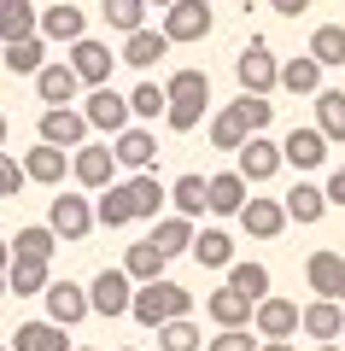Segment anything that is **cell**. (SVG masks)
<instances>
[{
    "label": "cell",
    "instance_id": "1",
    "mask_svg": "<svg viewBox=\"0 0 345 351\" xmlns=\"http://www.w3.org/2000/svg\"><path fill=\"white\" fill-rule=\"evenodd\" d=\"M164 94H170L164 123H170L176 135H193V129L205 123V106H211V76L205 71H176L170 82H164Z\"/></svg>",
    "mask_w": 345,
    "mask_h": 351
},
{
    "label": "cell",
    "instance_id": "2",
    "mask_svg": "<svg viewBox=\"0 0 345 351\" xmlns=\"http://www.w3.org/2000/svg\"><path fill=\"white\" fill-rule=\"evenodd\" d=\"M129 316H135L141 328H152L158 334L164 322H176V316H193V293L187 287H176V281H141L135 287V304H129Z\"/></svg>",
    "mask_w": 345,
    "mask_h": 351
},
{
    "label": "cell",
    "instance_id": "3",
    "mask_svg": "<svg viewBox=\"0 0 345 351\" xmlns=\"http://www.w3.org/2000/svg\"><path fill=\"white\" fill-rule=\"evenodd\" d=\"M235 76H240V94H270V88H281V64H275L270 41H246L235 53Z\"/></svg>",
    "mask_w": 345,
    "mask_h": 351
},
{
    "label": "cell",
    "instance_id": "4",
    "mask_svg": "<svg viewBox=\"0 0 345 351\" xmlns=\"http://www.w3.org/2000/svg\"><path fill=\"white\" fill-rule=\"evenodd\" d=\"M88 304H94V316H129V304H135V281H129V269H99L94 287H88Z\"/></svg>",
    "mask_w": 345,
    "mask_h": 351
},
{
    "label": "cell",
    "instance_id": "5",
    "mask_svg": "<svg viewBox=\"0 0 345 351\" xmlns=\"http://www.w3.org/2000/svg\"><path fill=\"white\" fill-rule=\"evenodd\" d=\"M82 117H88V129H99V135H123L135 112H129V94H111V82H106V88H88Z\"/></svg>",
    "mask_w": 345,
    "mask_h": 351
},
{
    "label": "cell",
    "instance_id": "6",
    "mask_svg": "<svg viewBox=\"0 0 345 351\" xmlns=\"http://www.w3.org/2000/svg\"><path fill=\"white\" fill-rule=\"evenodd\" d=\"M36 135L47 141V147H88V117L82 112H71V106H47L41 112V123H36Z\"/></svg>",
    "mask_w": 345,
    "mask_h": 351
},
{
    "label": "cell",
    "instance_id": "7",
    "mask_svg": "<svg viewBox=\"0 0 345 351\" xmlns=\"http://www.w3.org/2000/svg\"><path fill=\"white\" fill-rule=\"evenodd\" d=\"M47 228L59 240H88V228H94V205H88V193H59L47 211Z\"/></svg>",
    "mask_w": 345,
    "mask_h": 351
},
{
    "label": "cell",
    "instance_id": "8",
    "mask_svg": "<svg viewBox=\"0 0 345 351\" xmlns=\"http://www.w3.org/2000/svg\"><path fill=\"white\" fill-rule=\"evenodd\" d=\"M111 64H117V53H111L106 41H94V36L71 41V71L82 76V88H106L111 82Z\"/></svg>",
    "mask_w": 345,
    "mask_h": 351
},
{
    "label": "cell",
    "instance_id": "9",
    "mask_svg": "<svg viewBox=\"0 0 345 351\" xmlns=\"http://www.w3.org/2000/svg\"><path fill=\"white\" fill-rule=\"evenodd\" d=\"M211 6L205 0H176V6H164V36L170 41H205L211 36Z\"/></svg>",
    "mask_w": 345,
    "mask_h": 351
},
{
    "label": "cell",
    "instance_id": "10",
    "mask_svg": "<svg viewBox=\"0 0 345 351\" xmlns=\"http://www.w3.org/2000/svg\"><path fill=\"white\" fill-rule=\"evenodd\" d=\"M281 158L293 164V170H322V164H328V135H322L316 123H293V135L281 141Z\"/></svg>",
    "mask_w": 345,
    "mask_h": 351
},
{
    "label": "cell",
    "instance_id": "11",
    "mask_svg": "<svg viewBox=\"0 0 345 351\" xmlns=\"http://www.w3.org/2000/svg\"><path fill=\"white\" fill-rule=\"evenodd\" d=\"M47 322L59 328H76L82 316H94V304H88V287H76V281H47Z\"/></svg>",
    "mask_w": 345,
    "mask_h": 351
},
{
    "label": "cell",
    "instance_id": "12",
    "mask_svg": "<svg viewBox=\"0 0 345 351\" xmlns=\"http://www.w3.org/2000/svg\"><path fill=\"white\" fill-rule=\"evenodd\" d=\"M235 158H240L235 170L246 176V182H270V176H281V164H287V158H281V141H270V135H252Z\"/></svg>",
    "mask_w": 345,
    "mask_h": 351
},
{
    "label": "cell",
    "instance_id": "13",
    "mask_svg": "<svg viewBox=\"0 0 345 351\" xmlns=\"http://www.w3.org/2000/svg\"><path fill=\"white\" fill-rule=\"evenodd\" d=\"M298 328H305L316 346H333V339L345 334V304L340 299H310L305 311H298Z\"/></svg>",
    "mask_w": 345,
    "mask_h": 351
},
{
    "label": "cell",
    "instance_id": "14",
    "mask_svg": "<svg viewBox=\"0 0 345 351\" xmlns=\"http://www.w3.org/2000/svg\"><path fill=\"white\" fill-rule=\"evenodd\" d=\"M252 334H263V339H293L298 334V304L293 299H258V311H252Z\"/></svg>",
    "mask_w": 345,
    "mask_h": 351
},
{
    "label": "cell",
    "instance_id": "15",
    "mask_svg": "<svg viewBox=\"0 0 345 351\" xmlns=\"http://www.w3.org/2000/svg\"><path fill=\"white\" fill-rule=\"evenodd\" d=\"M240 228H246L252 240H275L287 228V205L281 199H263V193H252L246 205H240Z\"/></svg>",
    "mask_w": 345,
    "mask_h": 351
},
{
    "label": "cell",
    "instance_id": "16",
    "mask_svg": "<svg viewBox=\"0 0 345 351\" xmlns=\"http://www.w3.org/2000/svg\"><path fill=\"white\" fill-rule=\"evenodd\" d=\"M111 170H117V152L111 147H76L71 152V176L82 182V188H111Z\"/></svg>",
    "mask_w": 345,
    "mask_h": 351
},
{
    "label": "cell",
    "instance_id": "17",
    "mask_svg": "<svg viewBox=\"0 0 345 351\" xmlns=\"http://www.w3.org/2000/svg\"><path fill=\"white\" fill-rule=\"evenodd\" d=\"M123 188H129V205H135V223H158L164 199H170V188H164L158 176H152V170H135Z\"/></svg>",
    "mask_w": 345,
    "mask_h": 351
},
{
    "label": "cell",
    "instance_id": "18",
    "mask_svg": "<svg viewBox=\"0 0 345 351\" xmlns=\"http://www.w3.org/2000/svg\"><path fill=\"white\" fill-rule=\"evenodd\" d=\"M205 311H211V322H217V328H252L258 299H246L240 287H217V293L205 299Z\"/></svg>",
    "mask_w": 345,
    "mask_h": 351
},
{
    "label": "cell",
    "instance_id": "19",
    "mask_svg": "<svg viewBox=\"0 0 345 351\" xmlns=\"http://www.w3.org/2000/svg\"><path fill=\"white\" fill-rule=\"evenodd\" d=\"M41 36H47V41H82V36H88L82 6H71V0H53V6H41Z\"/></svg>",
    "mask_w": 345,
    "mask_h": 351
},
{
    "label": "cell",
    "instance_id": "20",
    "mask_svg": "<svg viewBox=\"0 0 345 351\" xmlns=\"http://www.w3.org/2000/svg\"><path fill=\"white\" fill-rule=\"evenodd\" d=\"M36 94L47 106H71L76 94H82V76L71 71V59H64V64H41V71H36Z\"/></svg>",
    "mask_w": 345,
    "mask_h": 351
},
{
    "label": "cell",
    "instance_id": "21",
    "mask_svg": "<svg viewBox=\"0 0 345 351\" xmlns=\"http://www.w3.org/2000/svg\"><path fill=\"white\" fill-rule=\"evenodd\" d=\"M64 170H71V152H64V147H47V141H41V147L24 152V176H29V182H41V188H59Z\"/></svg>",
    "mask_w": 345,
    "mask_h": 351
},
{
    "label": "cell",
    "instance_id": "22",
    "mask_svg": "<svg viewBox=\"0 0 345 351\" xmlns=\"http://www.w3.org/2000/svg\"><path fill=\"white\" fill-rule=\"evenodd\" d=\"M170 47H176V41L164 36V29H135V36H123V53H117V59L135 64V71H152V64H158Z\"/></svg>",
    "mask_w": 345,
    "mask_h": 351
},
{
    "label": "cell",
    "instance_id": "23",
    "mask_svg": "<svg viewBox=\"0 0 345 351\" xmlns=\"http://www.w3.org/2000/svg\"><path fill=\"white\" fill-rule=\"evenodd\" d=\"M246 188H252V182H246L240 170H217V176L205 182L211 211H217V217H240V205H246Z\"/></svg>",
    "mask_w": 345,
    "mask_h": 351
},
{
    "label": "cell",
    "instance_id": "24",
    "mask_svg": "<svg viewBox=\"0 0 345 351\" xmlns=\"http://www.w3.org/2000/svg\"><path fill=\"white\" fill-rule=\"evenodd\" d=\"M47 281H53V258H12V269H6V287H12L18 299L47 293Z\"/></svg>",
    "mask_w": 345,
    "mask_h": 351
},
{
    "label": "cell",
    "instance_id": "25",
    "mask_svg": "<svg viewBox=\"0 0 345 351\" xmlns=\"http://www.w3.org/2000/svg\"><path fill=\"white\" fill-rule=\"evenodd\" d=\"M111 152H117V164H129V170H152L158 141H152V129H123V135H111Z\"/></svg>",
    "mask_w": 345,
    "mask_h": 351
},
{
    "label": "cell",
    "instance_id": "26",
    "mask_svg": "<svg viewBox=\"0 0 345 351\" xmlns=\"http://www.w3.org/2000/svg\"><path fill=\"white\" fill-rule=\"evenodd\" d=\"M193 234H199V228H193V217H158L147 240L164 252V258H182V252H193Z\"/></svg>",
    "mask_w": 345,
    "mask_h": 351
},
{
    "label": "cell",
    "instance_id": "27",
    "mask_svg": "<svg viewBox=\"0 0 345 351\" xmlns=\"http://www.w3.org/2000/svg\"><path fill=\"white\" fill-rule=\"evenodd\" d=\"M316 100V129L328 135V147H345V88H322Z\"/></svg>",
    "mask_w": 345,
    "mask_h": 351
},
{
    "label": "cell",
    "instance_id": "28",
    "mask_svg": "<svg viewBox=\"0 0 345 351\" xmlns=\"http://www.w3.org/2000/svg\"><path fill=\"white\" fill-rule=\"evenodd\" d=\"M0 64H6L12 76H36L41 64H47V36H24V41H6Z\"/></svg>",
    "mask_w": 345,
    "mask_h": 351
},
{
    "label": "cell",
    "instance_id": "29",
    "mask_svg": "<svg viewBox=\"0 0 345 351\" xmlns=\"http://www.w3.org/2000/svg\"><path fill=\"white\" fill-rule=\"evenodd\" d=\"M340 252H310V263H305V281H310V293L316 299H340Z\"/></svg>",
    "mask_w": 345,
    "mask_h": 351
},
{
    "label": "cell",
    "instance_id": "30",
    "mask_svg": "<svg viewBox=\"0 0 345 351\" xmlns=\"http://www.w3.org/2000/svg\"><path fill=\"white\" fill-rule=\"evenodd\" d=\"M12 351H71V339H64L59 322L41 316V322H24V328L12 334Z\"/></svg>",
    "mask_w": 345,
    "mask_h": 351
},
{
    "label": "cell",
    "instance_id": "31",
    "mask_svg": "<svg viewBox=\"0 0 345 351\" xmlns=\"http://www.w3.org/2000/svg\"><path fill=\"white\" fill-rule=\"evenodd\" d=\"M193 263L199 269H228L235 263V240L222 234V228H199L193 234Z\"/></svg>",
    "mask_w": 345,
    "mask_h": 351
},
{
    "label": "cell",
    "instance_id": "32",
    "mask_svg": "<svg viewBox=\"0 0 345 351\" xmlns=\"http://www.w3.org/2000/svg\"><path fill=\"white\" fill-rule=\"evenodd\" d=\"M281 205H287V223H305L310 228V223H322V211H328V193H322L316 182H298Z\"/></svg>",
    "mask_w": 345,
    "mask_h": 351
},
{
    "label": "cell",
    "instance_id": "33",
    "mask_svg": "<svg viewBox=\"0 0 345 351\" xmlns=\"http://www.w3.org/2000/svg\"><path fill=\"white\" fill-rule=\"evenodd\" d=\"M246 141H252V129H246V117H240L235 106H222V112L211 117V147L217 152H240Z\"/></svg>",
    "mask_w": 345,
    "mask_h": 351
},
{
    "label": "cell",
    "instance_id": "34",
    "mask_svg": "<svg viewBox=\"0 0 345 351\" xmlns=\"http://www.w3.org/2000/svg\"><path fill=\"white\" fill-rule=\"evenodd\" d=\"M94 223H106V228H123V223H135V205H129V188H123V182H111V188H99Z\"/></svg>",
    "mask_w": 345,
    "mask_h": 351
},
{
    "label": "cell",
    "instance_id": "35",
    "mask_svg": "<svg viewBox=\"0 0 345 351\" xmlns=\"http://www.w3.org/2000/svg\"><path fill=\"white\" fill-rule=\"evenodd\" d=\"M170 205H176V217H199V211H211L205 176H176V182H170Z\"/></svg>",
    "mask_w": 345,
    "mask_h": 351
},
{
    "label": "cell",
    "instance_id": "36",
    "mask_svg": "<svg viewBox=\"0 0 345 351\" xmlns=\"http://www.w3.org/2000/svg\"><path fill=\"white\" fill-rule=\"evenodd\" d=\"M99 18L117 36H135V29H147V0H99Z\"/></svg>",
    "mask_w": 345,
    "mask_h": 351
},
{
    "label": "cell",
    "instance_id": "37",
    "mask_svg": "<svg viewBox=\"0 0 345 351\" xmlns=\"http://www.w3.org/2000/svg\"><path fill=\"white\" fill-rule=\"evenodd\" d=\"M164 263H170V258H164L152 240H135V246H129V258H123V269H129V281L141 287V281H158V276H164Z\"/></svg>",
    "mask_w": 345,
    "mask_h": 351
},
{
    "label": "cell",
    "instance_id": "38",
    "mask_svg": "<svg viewBox=\"0 0 345 351\" xmlns=\"http://www.w3.org/2000/svg\"><path fill=\"white\" fill-rule=\"evenodd\" d=\"M281 88H287V94H322V64L310 59V53L287 59L281 64Z\"/></svg>",
    "mask_w": 345,
    "mask_h": 351
},
{
    "label": "cell",
    "instance_id": "39",
    "mask_svg": "<svg viewBox=\"0 0 345 351\" xmlns=\"http://www.w3.org/2000/svg\"><path fill=\"white\" fill-rule=\"evenodd\" d=\"M310 59L322 64V71H333V64H345V24H322L316 36H310Z\"/></svg>",
    "mask_w": 345,
    "mask_h": 351
},
{
    "label": "cell",
    "instance_id": "40",
    "mask_svg": "<svg viewBox=\"0 0 345 351\" xmlns=\"http://www.w3.org/2000/svg\"><path fill=\"white\" fill-rule=\"evenodd\" d=\"M24 36H41V6L18 0V6L0 12V41H24Z\"/></svg>",
    "mask_w": 345,
    "mask_h": 351
},
{
    "label": "cell",
    "instance_id": "41",
    "mask_svg": "<svg viewBox=\"0 0 345 351\" xmlns=\"http://www.w3.org/2000/svg\"><path fill=\"white\" fill-rule=\"evenodd\" d=\"M199 346H205V334L193 328V316H176L158 328V351H199Z\"/></svg>",
    "mask_w": 345,
    "mask_h": 351
},
{
    "label": "cell",
    "instance_id": "42",
    "mask_svg": "<svg viewBox=\"0 0 345 351\" xmlns=\"http://www.w3.org/2000/svg\"><path fill=\"white\" fill-rule=\"evenodd\" d=\"M228 287H240L246 299H270V269L263 263H228Z\"/></svg>",
    "mask_w": 345,
    "mask_h": 351
},
{
    "label": "cell",
    "instance_id": "43",
    "mask_svg": "<svg viewBox=\"0 0 345 351\" xmlns=\"http://www.w3.org/2000/svg\"><path fill=\"white\" fill-rule=\"evenodd\" d=\"M53 246H59V234H53L47 223H36V228H18L12 258H53Z\"/></svg>",
    "mask_w": 345,
    "mask_h": 351
},
{
    "label": "cell",
    "instance_id": "44",
    "mask_svg": "<svg viewBox=\"0 0 345 351\" xmlns=\"http://www.w3.org/2000/svg\"><path fill=\"white\" fill-rule=\"evenodd\" d=\"M164 106H170V94H164L158 82H141L135 94H129V112H135L141 123H152V117H164Z\"/></svg>",
    "mask_w": 345,
    "mask_h": 351
},
{
    "label": "cell",
    "instance_id": "45",
    "mask_svg": "<svg viewBox=\"0 0 345 351\" xmlns=\"http://www.w3.org/2000/svg\"><path fill=\"white\" fill-rule=\"evenodd\" d=\"M235 112L246 117V129H252V135H263V129H270V117H275V100H270V94H240V100H235Z\"/></svg>",
    "mask_w": 345,
    "mask_h": 351
},
{
    "label": "cell",
    "instance_id": "46",
    "mask_svg": "<svg viewBox=\"0 0 345 351\" xmlns=\"http://www.w3.org/2000/svg\"><path fill=\"white\" fill-rule=\"evenodd\" d=\"M263 339H252V328H222V334H211L205 351H258Z\"/></svg>",
    "mask_w": 345,
    "mask_h": 351
},
{
    "label": "cell",
    "instance_id": "47",
    "mask_svg": "<svg viewBox=\"0 0 345 351\" xmlns=\"http://www.w3.org/2000/svg\"><path fill=\"white\" fill-rule=\"evenodd\" d=\"M24 182H29V176H24V164H18V158H6V152H0V199H6V193H18V188H24Z\"/></svg>",
    "mask_w": 345,
    "mask_h": 351
},
{
    "label": "cell",
    "instance_id": "48",
    "mask_svg": "<svg viewBox=\"0 0 345 351\" xmlns=\"http://www.w3.org/2000/svg\"><path fill=\"white\" fill-rule=\"evenodd\" d=\"M322 193H328V205H345V164L328 176V188H322Z\"/></svg>",
    "mask_w": 345,
    "mask_h": 351
},
{
    "label": "cell",
    "instance_id": "49",
    "mask_svg": "<svg viewBox=\"0 0 345 351\" xmlns=\"http://www.w3.org/2000/svg\"><path fill=\"white\" fill-rule=\"evenodd\" d=\"M270 6H275L281 18H298V12H310V0H270Z\"/></svg>",
    "mask_w": 345,
    "mask_h": 351
},
{
    "label": "cell",
    "instance_id": "50",
    "mask_svg": "<svg viewBox=\"0 0 345 351\" xmlns=\"http://www.w3.org/2000/svg\"><path fill=\"white\" fill-rule=\"evenodd\" d=\"M0 269H12V240L0 234Z\"/></svg>",
    "mask_w": 345,
    "mask_h": 351
},
{
    "label": "cell",
    "instance_id": "51",
    "mask_svg": "<svg viewBox=\"0 0 345 351\" xmlns=\"http://www.w3.org/2000/svg\"><path fill=\"white\" fill-rule=\"evenodd\" d=\"M258 351H293V339H263Z\"/></svg>",
    "mask_w": 345,
    "mask_h": 351
},
{
    "label": "cell",
    "instance_id": "52",
    "mask_svg": "<svg viewBox=\"0 0 345 351\" xmlns=\"http://www.w3.org/2000/svg\"><path fill=\"white\" fill-rule=\"evenodd\" d=\"M340 304H345V263H340Z\"/></svg>",
    "mask_w": 345,
    "mask_h": 351
},
{
    "label": "cell",
    "instance_id": "53",
    "mask_svg": "<svg viewBox=\"0 0 345 351\" xmlns=\"http://www.w3.org/2000/svg\"><path fill=\"white\" fill-rule=\"evenodd\" d=\"M6 293H12V287H6V269H0V299H6Z\"/></svg>",
    "mask_w": 345,
    "mask_h": 351
},
{
    "label": "cell",
    "instance_id": "54",
    "mask_svg": "<svg viewBox=\"0 0 345 351\" xmlns=\"http://www.w3.org/2000/svg\"><path fill=\"white\" fill-rule=\"evenodd\" d=\"M0 147H6V112H0Z\"/></svg>",
    "mask_w": 345,
    "mask_h": 351
},
{
    "label": "cell",
    "instance_id": "55",
    "mask_svg": "<svg viewBox=\"0 0 345 351\" xmlns=\"http://www.w3.org/2000/svg\"><path fill=\"white\" fill-rule=\"evenodd\" d=\"M147 6H176V0H147Z\"/></svg>",
    "mask_w": 345,
    "mask_h": 351
},
{
    "label": "cell",
    "instance_id": "56",
    "mask_svg": "<svg viewBox=\"0 0 345 351\" xmlns=\"http://www.w3.org/2000/svg\"><path fill=\"white\" fill-rule=\"evenodd\" d=\"M6 6H18V0H0V12H6Z\"/></svg>",
    "mask_w": 345,
    "mask_h": 351
},
{
    "label": "cell",
    "instance_id": "57",
    "mask_svg": "<svg viewBox=\"0 0 345 351\" xmlns=\"http://www.w3.org/2000/svg\"><path fill=\"white\" fill-rule=\"evenodd\" d=\"M316 351H340V346H316Z\"/></svg>",
    "mask_w": 345,
    "mask_h": 351
},
{
    "label": "cell",
    "instance_id": "58",
    "mask_svg": "<svg viewBox=\"0 0 345 351\" xmlns=\"http://www.w3.org/2000/svg\"><path fill=\"white\" fill-rule=\"evenodd\" d=\"M117 351H135V346H117Z\"/></svg>",
    "mask_w": 345,
    "mask_h": 351
},
{
    "label": "cell",
    "instance_id": "59",
    "mask_svg": "<svg viewBox=\"0 0 345 351\" xmlns=\"http://www.w3.org/2000/svg\"><path fill=\"white\" fill-rule=\"evenodd\" d=\"M71 351H88V346H71Z\"/></svg>",
    "mask_w": 345,
    "mask_h": 351
},
{
    "label": "cell",
    "instance_id": "60",
    "mask_svg": "<svg viewBox=\"0 0 345 351\" xmlns=\"http://www.w3.org/2000/svg\"><path fill=\"white\" fill-rule=\"evenodd\" d=\"M41 6H53V0H41Z\"/></svg>",
    "mask_w": 345,
    "mask_h": 351
},
{
    "label": "cell",
    "instance_id": "61",
    "mask_svg": "<svg viewBox=\"0 0 345 351\" xmlns=\"http://www.w3.org/2000/svg\"><path fill=\"white\" fill-rule=\"evenodd\" d=\"M0 351H12V346H0Z\"/></svg>",
    "mask_w": 345,
    "mask_h": 351
}]
</instances>
